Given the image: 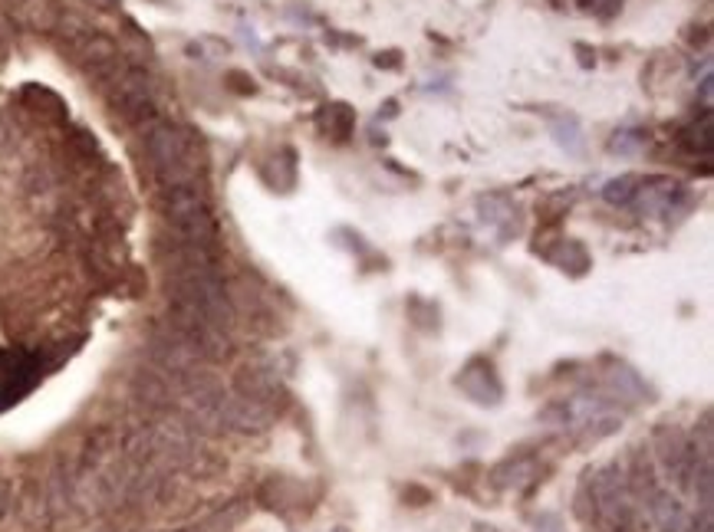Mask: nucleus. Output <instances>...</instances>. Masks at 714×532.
<instances>
[{
	"instance_id": "nucleus-3",
	"label": "nucleus",
	"mask_w": 714,
	"mask_h": 532,
	"mask_svg": "<svg viewBox=\"0 0 714 532\" xmlns=\"http://www.w3.org/2000/svg\"><path fill=\"white\" fill-rule=\"evenodd\" d=\"M106 86V99L113 106L125 122H135V125H145V122L155 115V96H152V82L142 70H135L129 63H123L119 70L102 82Z\"/></svg>"
},
{
	"instance_id": "nucleus-12",
	"label": "nucleus",
	"mask_w": 714,
	"mask_h": 532,
	"mask_svg": "<svg viewBox=\"0 0 714 532\" xmlns=\"http://www.w3.org/2000/svg\"><path fill=\"white\" fill-rule=\"evenodd\" d=\"M642 145V135L639 131H616V139L609 141L612 151H623V155H629V151H635Z\"/></svg>"
},
{
	"instance_id": "nucleus-7",
	"label": "nucleus",
	"mask_w": 714,
	"mask_h": 532,
	"mask_svg": "<svg viewBox=\"0 0 714 532\" xmlns=\"http://www.w3.org/2000/svg\"><path fill=\"white\" fill-rule=\"evenodd\" d=\"M682 145L692 155H711L714 148V129H711V112H704L701 119L692 122L688 129L682 131Z\"/></svg>"
},
{
	"instance_id": "nucleus-6",
	"label": "nucleus",
	"mask_w": 714,
	"mask_h": 532,
	"mask_svg": "<svg viewBox=\"0 0 714 532\" xmlns=\"http://www.w3.org/2000/svg\"><path fill=\"white\" fill-rule=\"evenodd\" d=\"M21 96H23V102H27V109H30L33 115H40L43 122L66 119V106H63V99L56 96V92L43 89V86H27Z\"/></svg>"
},
{
	"instance_id": "nucleus-15",
	"label": "nucleus",
	"mask_w": 714,
	"mask_h": 532,
	"mask_svg": "<svg viewBox=\"0 0 714 532\" xmlns=\"http://www.w3.org/2000/svg\"><path fill=\"white\" fill-rule=\"evenodd\" d=\"M7 502H11V486L0 480V516L7 512Z\"/></svg>"
},
{
	"instance_id": "nucleus-16",
	"label": "nucleus",
	"mask_w": 714,
	"mask_h": 532,
	"mask_svg": "<svg viewBox=\"0 0 714 532\" xmlns=\"http://www.w3.org/2000/svg\"><path fill=\"white\" fill-rule=\"evenodd\" d=\"M92 4H96V7H102V11H113V7H119L123 0H92Z\"/></svg>"
},
{
	"instance_id": "nucleus-1",
	"label": "nucleus",
	"mask_w": 714,
	"mask_h": 532,
	"mask_svg": "<svg viewBox=\"0 0 714 532\" xmlns=\"http://www.w3.org/2000/svg\"><path fill=\"white\" fill-rule=\"evenodd\" d=\"M145 155H149L155 178L165 188L194 184L201 174V151H198L194 139L178 125H168V122H152L145 129Z\"/></svg>"
},
{
	"instance_id": "nucleus-9",
	"label": "nucleus",
	"mask_w": 714,
	"mask_h": 532,
	"mask_svg": "<svg viewBox=\"0 0 714 532\" xmlns=\"http://www.w3.org/2000/svg\"><path fill=\"white\" fill-rule=\"evenodd\" d=\"M635 191H639V178L635 174H619V178H612L606 188H602V198L616 207H623V204H633L635 201Z\"/></svg>"
},
{
	"instance_id": "nucleus-5",
	"label": "nucleus",
	"mask_w": 714,
	"mask_h": 532,
	"mask_svg": "<svg viewBox=\"0 0 714 532\" xmlns=\"http://www.w3.org/2000/svg\"><path fill=\"white\" fill-rule=\"evenodd\" d=\"M642 188L635 191V201L642 204V211L649 214H659V211H668L675 201V194H678V184L672 178H649V182H639Z\"/></svg>"
},
{
	"instance_id": "nucleus-10",
	"label": "nucleus",
	"mask_w": 714,
	"mask_h": 532,
	"mask_svg": "<svg viewBox=\"0 0 714 532\" xmlns=\"http://www.w3.org/2000/svg\"><path fill=\"white\" fill-rule=\"evenodd\" d=\"M553 260L560 263L563 270H566V266H573L576 273H580L582 266H590V257H586V250H582V247L576 241H563L560 243V253H557Z\"/></svg>"
},
{
	"instance_id": "nucleus-17",
	"label": "nucleus",
	"mask_w": 714,
	"mask_h": 532,
	"mask_svg": "<svg viewBox=\"0 0 714 532\" xmlns=\"http://www.w3.org/2000/svg\"><path fill=\"white\" fill-rule=\"evenodd\" d=\"M0 60H4V43H0Z\"/></svg>"
},
{
	"instance_id": "nucleus-14",
	"label": "nucleus",
	"mask_w": 714,
	"mask_h": 532,
	"mask_svg": "<svg viewBox=\"0 0 714 532\" xmlns=\"http://www.w3.org/2000/svg\"><path fill=\"white\" fill-rule=\"evenodd\" d=\"M227 80H231V89L234 92H244V96H251V92H257L254 80L247 76V72H227Z\"/></svg>"
},
{
	"instance_id": "nucleus-11",
	"label": "nucleus",
	"mask_w": 714,
	"mask_h": 532,
	"mask_svg": "<svg viewBox=\"0 0 714 532\" xmlns=\"http://www.w3.org/2000/svg\"><path fill=\"white\" fill-rule=\"evenodd\" d=\"M553 131H557V141H560L563 148L580 151V129H576V122H573V119L557 122V125H553Z\"/></svg>"
},
{
	"instance_id": "nucleus-4",
	"label": "nucleus",
	"mask_w": 714,
	"mask_h": 532,
	"mask_svg": "<svg viewBox=\"0 0 714 532\" xmlns=\"http://www.w3.org/2000/svg\"><path fill=\"white\" fill-rule=\"evenodd\" d=\"M76 60H80V66L89 72L92 80H99V82L109 80V76L125 63L119 46H115V40L102 37V33H89V37L76 46Z\"/></svg>"
},
{
	"instance_id": "nucleus-8",
	"label": "nucleus",
	"mask_w": 714,
	"mask_h": 532,
	"mask_svg": "<svg viewBox=\"0 0 714 532\" xmlns=\"http://www.w3.org/2000/svg\"><path fill=\"white\" fill-rule=\"evenodd\" d=\"M319 129L329 131L333 139H346L349 131H353V125H356V115H353V109L349 106H343V102H333V106H327V109L319 112Z\"/></svg>"
},
{
	"instance_id": "nucleus-2",
	"label": "nucleus",
	"mask_w": 714,
	"mask_h": 532,
	"mask_svg": "<svg viewBox=\"0 0 714 532\" xmlns=\"http://www.w3.org/2000/svg\"><path fill=\"white\" fill-rule=\"evenodd\" d=\"M165 217L172 227L174 241L217 250V221L211 214V204L194 184L184 188H165Z\"/></svg>"
},
{
	"instance_id": "nucleus-13",
	"label": "nucleus",
	"mask_w": 714,
	"mask_h": 532,
	"mask_svg": "<svg viewBox=\"0 0 714 532\" xmlns=\"http://www.w3.org/2000/svg\"><path fill=\"white\" fill-rule=\"evenodd\" d=\"M586 11H592L596 17H612V13H619V7H623V0H590V4H582Z\"/></svg>"
}]
</instances>
